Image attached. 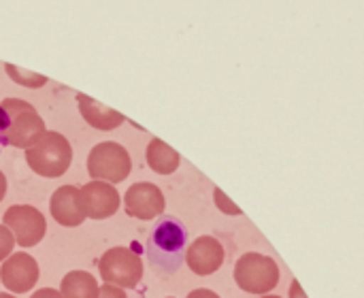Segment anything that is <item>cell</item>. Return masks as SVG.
I'll use <instances>...</instances> for the list:
<instances>
[{
  "instance_id": "6da1fadb",
  "label": "cell",
  "mask_w": 364,
  "mask_h": 298,
  "mask_svg": "<svg viewBox=\"0 0 364 298\" xmlns=\"http://www.w3.org/2000/svg\"><path fill=\"white\" fill-rule=\"evenodd\" d=\"M43 134L45 122L30 102L21 98H6L0 102V141L4 145L28 149Z\"/></svg>"
},
{
  "instance_id": "7a4b0ae2",
  "label": "cell",
  "mask_w": 364,
  "mask_h": 298,
  "mask_svg": "<svg viewBox=\"0 0 364 298\" xmlns=\"http://www.w3.org/2000/svg\"><path fill=\"white\" fill-rule=\"evenodd\" d=\"M186 243H188L186 228L175 218L162 220L151 230V237L147 243L149 265L158 273H166V275L179 271L183 256H186Z\"/></svg>"
},
{
  "instance_id": "3957f363",
  "label": "cell",
  "mask_w": 364,
  "mask_h": 298,
  "mask_svg": "<svg viewBox=\"0 0 364 298\" xmlns=\"http://www.w3.org/2000/svg\"><path fill=\"white\" fill-rule=\"evenodd\" d=\"M26 162L36 175L55 179L70 169L73 147L64 134L55 130H45V134L26 149Z\"/></svg>"
},
{
  "instance_id": "277c9868",
  "label": "cell",
  "mask_w": 364,
  "mask_h": 298,
  "mask_svg": "<svg viewBox=\"0 0 364 298\" xmlns=\"http://www.w3.org/2000/svg\"><path fill=\"white\" fill-rule=\"evenodd\" d=\"M279 267L271 256L250 252L243 254L235 265V282L243 292L267 297L279 284Z\"/></svg>"
},
{
  "instance_id": "5b68a950",
  "label": "cell",
  "mask_w": 364,
  "mask_h": 298,
  "mask_svg": "<svg viewBox=\"0 0 364 298\" xmlns=\"http://www.w3.org/2000/svg\"><path fill=\"white\" fill-rule=\"evenodd\" d=\"M132 171L130 154L124 145L105 141L90 149L87 154V173L92 181H105V183H122Z\"/></svg>"
},
{
  "instance_id": "8992f818",
  "label": "cell",
  "mask_w": 364,
  "mask_h": 298,
  "mask_svg": "<svg viewBox=\"0 0 364 298\" xmlns=\"http://www.w3.org/2000/svg\"><path fill=\"white\" fill-rule=\"evenodd\" d=\"M98 271L105 284L126 292L143 280V258L130 248H111L100 256Z\"/></svg>"
},
{
  "instance_id": "52a82bcc",
  "label": "cell",
  "mask_w": 364,
  "mask_h": 298,
  "mask_svg": "<svg viewBox=\"0 0 364 298\" xmlns=\"http://www.w3.org/2000/svg\"><path fill=\"white\" fill-rule=\"evenodd\" d=\"M2 226H6L15 243L23 250L34 248L43 241L47 233L45 215L32 205H13L2 215Z\"/></svg>"
},
{
  "instance_id": "ba28073f",
  "label": "cell",
  "mask_w": 364,
  "mask_h": 298,
  "mask_svg": "<svg viewBox=\"0 0 364 298\" xmlns=\"http://www.w3.org/2000/svg\"><path fill=\"white\" fill-rule=\"evenodd\" d=\"M164 207H166L164 194L151 181H139L126 190L124 209H126V215L134 220H143V222L156 220L158 215L164 213Z\"/></svg>"
},
{
  "instance_id": "9c48e42d",
  "label": "cell",
  "mask_w": 364,
  "mask_h": 298,
  "mask_svg": "<svg viewBox=\"0 0 364 298\" xmlns=\"http://www.w3.org/2000/svg\"><path fill=\"white\" fill-rule=\"evenodd\" d=\"M0 282L13 294L30 292L38 282V265H36V260L26 252L11 254L0 267Z\"/></svg>"
},
{
  "instance_id": "30bf717a",
  "label": "cell",
  "mask_w": 364,
  "mask_h": 298,
  "mask_svg": "<svg viewBox=\"0 0 364 298\" xmlns=\"http://www.w3.org/2000/svg\"><path fill=\"white\" fill-rule=\"evenodd\" d=\"M183 258L194 275L207 277V275H213L220 271V267L224 265L226 252H224V245L215 237L203 235V237L194 239V243L186 250Z\"/></svg>"
},
{
  "instance_id": "8fae6325",
  "label": "cell",
  "mask_w": 364,
  "mask_h": 298,
  "mask_svg": "<svg viewBox=\"0 0 364 298\" xmlns=\"http://www.w3.org/2000/svg\"><path fill=\"white\" fill-rule=\"evenodd\" d=\"M81 201L85 207V218L92 220H109L119 209V192L115 186L105 181H90L81 190Z\"/></svg>"
},
{
  "instance_id": "7c38bea8",
  "label": "cell",
  "mask_w": 364,
  "mask_h": 298,
  "mask_svg": "<svg viewBox=\"0 0 364 298\" xmlns=\"http://www.w3.org/2000/svg\"><path fill=\"white\" fill-rule=\"evenodd\" d=\"M49 211L51 218L66 228H75L81 226L87 218H85V207L81 201V192L75 186H60L49 201Z\"/></svg>"
},
{
  "instance_id": "4fadbf2b",
  "label": "cell",
  "mask_w": 364,
  "mask_h": 298,
  "mask_svg": "<svg viewBox=\"0 0 364 298\" xmlns=\"http://www.w3.org/2000/svg\"><path fill=\"white\" fill-rule=\"evenodd\" d=\"M77 105H79L81 117H83L92 128H96V130L109 132V130L119 128V126L126 122V117H124L119 111H115V109H111V107H107V105L94 100V98L87 96V94H81V92H79V94H77Z\"/></svg>"
},
{
  "instance_id": "5bb4252c",
  "label": "cell",
  "mask_w": 364,
  "mask_h": 298,
  "mask_svg": "<svg viewBox=\"0 0 364 298\" xmlns=\"http://www.w3.org/2000/svg\"><path fill=\"white\" fill-rule=\"evenodd\" d=\"M145 160H147L149 169L154 173H158V175H171L181 164V156L171 145H166L160 139H151L149 141L147 151H145Z\"/></svg>"
},
{
  "instance_id": "9a60e30c",
  "label": "cell",
  "mask_w": 364,
  "mask_h": 298,
  "mask_svg": "<svg viewBox=\"0 0 364 298\" xmlns=\"http://www.w3.org/2000/svg\"><path fill=\"white\" fill-rule=\"evenodd\" d=\"M98 282L87 271H70L62 277L60 294L62 298H98Z\"/></svg>"
},
{
  "instance_id": "2e32d148",
  "label": "cell",
  "mask_w": 364,
  "mask_h": 298,
  "mask_svg": "<svg viewBox=\"0 0 364 298\" xmlns=\"http://www.w3.org/2000/svg\"><path fill=\"white\" fill-rule=\"evenodd\" d=\"M4 73L17 83V85H23V87H43L47 83V77L45 75H38V73H32V70H23L15 64H4Z\"/></svg>"
},
{
  "instance_id": "e0dca14e",
  "label": "cell",
  "mask_w": 364,
  "mask_h": 298,
  "mask_svg": "<svg viewBox=\"0 0 364 298\" xmlns=\"http://www.w3.org/2000/svg\"><path fill=\"white\" fill-rule=\"evenodd\" d=\"M213 201H215V207L222 211V213H226V215H241V209L220 190V188H215L213 190Z\"/></svg>"
},
{
  "instance_id": "ac0fdd59",
  "label": "cell",
  "mask_w": 364,
  "mask_h": 298,
  "mask_svg": "<svg viewBox=\"0 0 364 298\" xmlns=\"http://www.w3.org/2000/svg\"><path fill=\"white\" fill-rule=\"evenodd\" d=\"M13 248H15V239L11 230L0 224V262H4L13 254Z\"/></svg>"
},
{
  "instance_id": "d6986e66",
  "label": "cell",
  "mask_w": 364,
  "mask_h": 298,
  "mask_svg": "<svg viewBox=\"0 0 364 298\" xmlns=\"http://www.w3.org/2000/svg\"><path fill=\"white\" fill-rule=\"evenodd\" d=\"M98 298H128V297H126V292H124V290H119V288H115V286L105 284V286H100V290H98Z\"/></svg>"
},
{
  "instance_id": "ffe728a7",
  "label": "cell",
  "mask_w": 364,
  "mask_h": 298,
  "mask_svg": "<svg viewBox=\"0 0 364 298\" xmlns=\"http://www.w3.org/2000/svg\"><path fill=\"white\" fill-rule=\"evenodd\" d=\"M30 298H62V294L58 290H53V288H41Z\"/></svg>"
},
{
  "instance_id": "44dd1931",
  "label": "cell",
  "mask_w": 364,
  "mask_h": 298,
  "mask_svg": "<svg viewBox=\"0 0 364 298\" xmlns=\"http://www.w3.org/2000/svg\"><path fill=\"white\" fill-rule=\"evenodd\" d=\"M186 298H220L213 290H207V288H198L194 292H190Z\"/></svg>"
},
{
  "instance_id": "7402d4cb",
  "label": "cell",
  "mask_w": 364,
  "mask_h": 298,
  "mask_svg": "<svg viewBox=\"0 0 364 298\" xmlns=\"http://www.w3.org/2000/svg\"><path fill=\"white\" fill-rule=\"evenodd\" d=\"M290 298H307L305 294V290H303V286L294 280L292 284H290Z\"/></svg>"
},
{
  "instance_id": "603a6c76",
  "label": "cell",
  "mask_w": 364,
  "mask_h": 298,
  "mask_svg": "<svg viewBox=\"0 0 364 298\" xmlns=\"http://www.w3.org/2000/svg\"><path fill=\"white\" fill-rule=\"evenodd\" d=\"M6 188H9V183H6V177H4V173L0 171V203H2V198L6 196Z\"/></svg>"
},
{
  "instance_id": "cb8c5ba5",
  "label": "cell",
  "mask_w": 364,
  "mask_h": 298,
  "mask_svg": "<svg viewBox=\"0 0 364 298\" xmlns=\"http://www.w3.org/2000/svg\"><path fill=\"white\" fill-rule=\"evenodd\" d=\"M0 298H15V297H13V294H6V292H4V294H0Z\"/></svg>"
},
{
  "instance_id": "d4e9b609",
  "label": "cell",
  "mask_w": 364,
  "mask_h": 298,
  "mask_svg": "<svg viewBox=\"0 0 364 298\" xmlns=\"http://www.w3.org/2000/svg\"><path fill=\"white\" fill-rule=\"evenodd\" d=\"M258 298H282V297H275V294H267V297H258Z\"/></svg>"
},
{
  "instance_id": "484cf974",
  "label": "cell",
  "mask_w": 364,
  "mask_h": 298,
  "mask_svg": "<svg viewBox=\"0 0 364 298\" xmlns=\"http://www.w3.org/2000/svg\"><path fill=\"white\" fill-rule=\"evenodd\" d=\"M168 298H173V297H168Z\"/></svg>"
}]
</instances>
